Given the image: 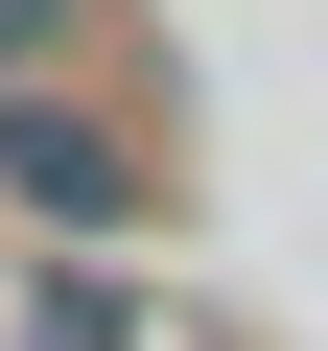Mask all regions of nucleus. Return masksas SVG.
<instances>
[{
	"label": "nucleus",
	"mask_w": 328,
	"mask_h": 351,
	"mask_svg": "<svg viewBox=\"0 0 328 351\" xmlns=\"http://www.w3.org/2000/svg\"><path fill=\"white\" fill-rule=\"evenodd\" d=\"M47 24H71V0H0V71H24V47H47Z\"/></svg>",
	"instance_id": "7ed1b4c3"
},
{
	"label": "nucleus",
	"mask_w": 328,
	"mask_h": 351,
	"mask_svg": "<svg viewBox=\"0 0 328 351\" xmlns=\"http://www.w3.org/2000/svg\"><path fill=\"white\" fill-rule=\"evenodd\" d=\"M0 188H24L47 234H117V211H141V141L71 117V94H0Z\"/></svg>",
	"instance_id": "f257e3e1"
},
{
	"label": "nucleus",
	"mask_w": 328,
	"mask_h": 351,
	"mask_svg": "<svg viewBox=\"0 0 328 351\" xmlns=\"http://www.w3.org/2000/svg\"><path fill=\"white\" fill-rule=\"evenodd\" d=\"M24 351H141V328H117V281H47V304H24Z\"/></svg>",
	"instance_id": "f03ea898"
}]
</instances>
